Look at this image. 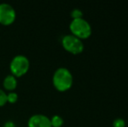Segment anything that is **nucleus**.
<instances>
[{"label":"nucleus","instance_id":"20e7f679","mask_svg":"<svg viewBox=\"0 0 128 127\" xmlns=\"http://www.w3.org/2000/svg\"><path fill=\"white\" fill-rule=\"evenodd\" d=\"M62 46L66 51L72 54H79L84 51V44L78 37L73 36L72 34H67L62 37L61 40Z\"/></svg>","mask_w":128,"mask_h":127},{"label":"nucleus","instance_id":"f257e3e1","mask_svg":"<svg viewBox=\"0 0 128 127\" xmlns=\"http://www.w3.org/2000/svg\"><path fill=\"white\" fill-rule=\"evenodd\" d=\"M52 84L54 88L58 92H66L72 88L73 77L72 72L66 67H59L54 71L52 76Z\"/></svg>","mask_w":128,"mask_h":127},{"label":"nucleus","instance_id":"f03ea898","mask_svg":"<svg viewBox=\"0 0 128 127\" xmlns=\"http://www.w3.org/2000/svg\"><path fill=\"white\" fill-rule=\"evenodd\" d=\"M30 64V60L26 55H16L10 60V65H9L10 74L17 78L23 77L29 71Z\"/></svg>","mask_w":128,"mask_h":127},{"label":"nucleus","instance_id":"ddd939ff","mask_svg":"<svg viewBox=\"0 0 128 127\" xmlns=\"http://www.w3.org/2000/svg\"><path fill=\"white\" fill-rule=\"evenodd\" d=\"M3 127H16V124L12 120H8L4 124Z\"/></svg>","mask_w":128,"mask_h":127},{"label":"nucleus","instance_id":"0eeeda50","mask_svg":"<svg viewBox=\"0 0 128 127\" xmlns=\"http://www.w3.org/2000/svg\"><path fill=\"white\" fill-rule=\"evenodd\" d=\"M3 86L4 91L9 92H14L18 87V79L13 75L9 74L4 77L3 80Z\"/></svg>","mask_w":128,"mask_h":127},{"label":"nucleus","instance_id":"f8f14e48","mask_svg":"<svg viewBox=\"0 0 128 127\" xmlns=\"http://www.w3.org/2000/svg\"><path fill=\"white\" fill-rule=\"evenodd\" d=\"M112 126H113V127H125L126 122L124 119H120V118H118V119L113 120Z\"/></svg>","mask_w":128,"mask_h":127},{"label":"nucleus","instance_id":"6e6552de","mask_svg":"<svg viewBox=\"0 0 128 127\" xmlns=\"http://www.w3.org/2000/svg\"><path fill=\"white\" fill-rule=\"evenodd\" d=\"M52 127H62L64 125V119L59 115H53L50 119Z\"/></svg>","mask_w":128,"mask_h":127},{"label":"nucleus","instance_id":"423d86ee","mask_svg":"<svg viewBox=\"0 0 128 127\" xmlns=\"http://www.w3.org/2000/svg\"><path fill=\"white\" fill-rule=\"evenodd\" d=\"M28 127H52L50 118L44 114H33L28 119Z\"/></svg>","mask_w":128,"mask_h":127},{"label":"nucleus","instance_id":"1a4fd4ad","mask_svg":"<svg viewBox=\"0 0 128 127\" xmlns=\"http://www.w3.org/2000/svg\"><path fill=\"white\" fill-rule=\"evenodd\" d=\"M18 95L15 91L7 92V103L15 104L18 101Z\"/></svg>","mask_w":128,"mask_h":127},{"label":"nucleus","instance_id":"9d476101","mask_svg":"<svg viewBox=\"0 0 128 127\" xmlns=\"http://www.w3.org/2000/svg\"><path fill=\"white\" fill-rule=\"evenodd\" d=\"M7 104V92L0 88V107L4 106Z\"/></svg>","mask_w":128,"mask_h":127},{"label":"nucleus","instance_id":"9b49d317","mask_svg":"<svg viewBox=\"0 0 128 127\" xmlns=\"http://www.w3.org/2000/svg\"><path fill=\"white\" fill-rule=\"evenodd\" d=\"M83 12L81 10L78 8H75L72 10L71 12V17H72V19H78V18H82Z\"/></svg>","mask_w":128,"mask_h":127},{"label":"nucleus","instance_id":"7ed1b4c3","mask_svg":"<svg viewBox=\"0 0 128 127\" xmlns=\"http://www.w3.org/2000/svg\"><path fill=\"white\" fill-rule=\"evenodd\" d=\"M70 31L72 34L79 39H86L91 36L92 27L91 24L82 17V18L72 19L70 23Z\"/></svg>","mask_w":128,"mask_h":127},{"label":"nucleus","instance_id":"39448f33","mask_svg":"<svg viewBox=\"0 0 128 127\" xmlns=\"http://www.w3.org/2000/svg\"><path fill=\"white\" fill-rule=\"evenodd\" d=\"M17 12L12 4L8 3H0V24L10 25L16 20Z\"/></svg>","mask_w":128,"mask_h":127}]
</instances>
